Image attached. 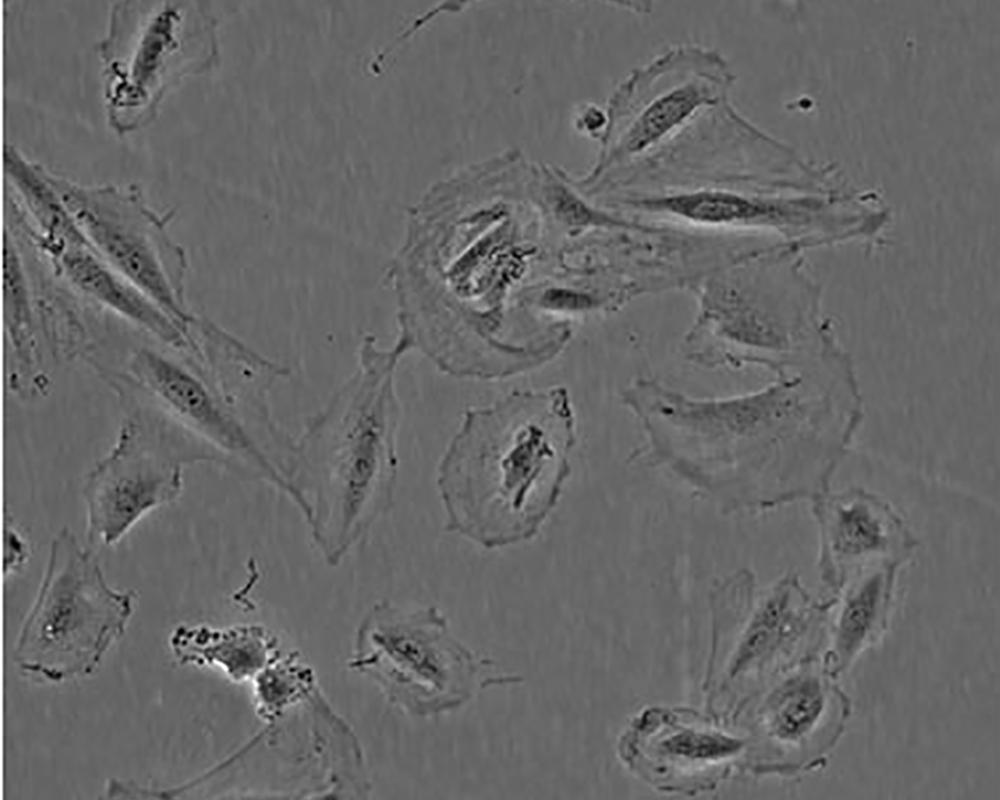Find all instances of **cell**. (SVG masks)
<instances>
[{"label":"cell","mask_w":1000,"mask_h":800,"mask_svg":"<svg viewBox=\"0 0 1000 800\" xmlns=\"http://www.w3.org/2000/svg\"><path fill=\"white\" fill-rule=\"evenodd\" d=\"M70 284L88 298L105 306L179 350H192L195 340L184 325L141 289L119 274L88 246H72L51 257Z\"/></svg>","instance_id":"cell-18"},{"label":"cell","mask_w":1000,"mask_h":800,"mask_svg":"<svg viewBox=\"0 0 1000 800\" xmlns=\"http://www.w3.org/2000/svg\"><path fill=\"white\" fill-rule=\"evenodd\" d=\"M135 599L134 591L109 586L96 557L69 528L59 530L15 645L18 669L55 683L91 674L123 635Z\"/></svg>","instance_id":"cell-8"},{"label":"cell","mask_w":1000,"mask_h":800,"mask_svg":"<svg viewBox=\"0 0 1000 800\" xmlns=\"http://www.w3.org/2000/svg\"><path fill=\"white\" fill-rule=\"evenodd\" d=\"M697 311L684 358L705 368L758 366L784 376L838 343L803 250L777 242L743 251L689 288Z\"/></svg>","instance_id":"cell-5"},{"label":"cell","mask_w":1000,"mask_h":800,"mask_svg":"<svg viewBox=\"0 0 1000 800\" xmlns=\"http://www.w3.org/2000/svg\"><path fill=\"white\" fill-rule=\"evenodd\" d=\"M622 764L654 790L695 796L747 774L749 740L742 728L709 712L649 706L627 723L617 742Z\"/></svg>","instance_id":"cell-13"},{"label":"cell","mask_w":1000,"mask_h":800,"mask_svg":"<svg viewBox=\"0 0 1000 800\" xmlns=\"http://www.w3.org/2000/svg\"><path fill=\"white\" fill-rule=\"evenodd\" d=\"M183 467L165 445L123 419L115 445L84 480L88 541L112 545L151 510L176 500Z\"/></svg>","instance_id":"cell-15"},{"label":"cell","mask_w":1000,"mask_h":800,"mask_svg":"<svg viewBox=\"0 0 1000 800\" xmlns=\"http://www.w3.org/2000/svg\"><path fill=\"white\" fill-rule=\"evenodd\" d=\"M316 689L314 673L298 655L280 654L254 678L257 712L268 723L273 722Z\"/></svg>","instance_id":"cell-21"},{"label":"cell","mask_w":1000,"mask_h":800,"mask_svg":"<svg viewBox=\"0 0 1000 800\" xmlns=\"http://www.w3.org/2000/svg\"><path fill=\"white\" fill-rule=\"evenodd\" d=\"M726 59L695 44L670 47L633 69L613 94L598 174L612 183L663 150L711 108L730 100Z\"/></svg>","instance_id":"cell-10"},{"label":"cell","mask_w":1000,"mask_h":800,"mask_svg":"<svg viewBox=\"0 0 1000 800\" xmlns=\"http://www.w3.org/2000/svg\"><path fill=\"white\" fill-rule=\"evenodd\" d=\"M820 533V579L837 596L862 570L880 561L905 562L916 540L892 505L860 488L826 490L812 500Z\"/></svg>","instance_id":"cell-16"},{"label":"cell","mask_w":1000,"mask_h":800,"mask_svg":"<svg viewBox=\"0 0 1000 800\" xmlns=\"http://www.w3.org/2000/svg\"><path fill=\"white\" fill-rule=\"evenodd\" d=\"M6 551H11V553L5 554V572L7 573L9 570L13 571L18 568L27 555L25 543L14 530L6 531Z\"/></svg>","instance_id":"cell-22"},{"label":"cell","mask_w":1000,"mask_h":800,"mask_svg":"<svg viewBox=\"0 0 1000 800\" xmlns=\"http://www.w3.org/2000/svg\"><path fill=\"white\" fill-rule=\"evenodd\" d=\"M621 402L644 435L629 462L667 470L723 515L760 513L828 490L863 418L843 348L745 394L698 398L638 376Z\"/></svg>","instance_id":"cell-1"},{"label":"cell","mask_w":1000,"mask_h":800,"mask_svg":"<svg viewBox=\"0 0 1000 800\" xmlns=\"http://www.w3.org/2000/svg\"><path fill=\"white\" fill-rule=\"evenodd\" d=\"M50 180L93 251L184 325L195 317L185 303L187 259L138 190L82 187Z\"/></svg>","instance_id":"cell-12"},{"label":"cell","mask_w":1000,"mask_h":800,"mask_svg":"<svg viewBox=\"0 0 1000 800\" xmlns=\"http://www.w3.org/2000/svg\"><path fill=\"white\" fill-rule=\"evenodd\" d=\"M217 21L195 1H119L99 43L110 124L120 133L149 122L182 78L218 63Z\"/></svg>","instance_id":"cell-9"},{"label":"cell","mask_w":1000,"mask_h":800,"mask_svg":"<svg viewBox=\"0 0 1000 800\" xmlns=\"http://www.w3.org/2000/svg\"><path fill=\"white\" fill-rule=\"evenodd\" d=\"M764 184L693 186L615 198L631 218L711 231H767L802 249L830 246L835 214L818 200L789 197Z\"/></svg>","instance_id":"cell-14"},{"label":"cell","mask_w":1000,"mask_h":800,"mask_svg":"<svg viewBox=\"0 0 1000 800\" xmlns=\"http://www.w3.org/2000/svg\"><path fill=\"white\" fill-rule=\"evenodd\" d=\"M902 561L868 567L854 575L836 597L820 655L829 674L839 678L889 627L897 575Z\"/></svg>","instance_id":"cell-17"},{"label":"cell","mask_w":1000,"mask_h":800,"mask_svg":"<svg viewBox=\"0 0 1000 800\" xmlns=\"http://www.w3.org/2000/svg\"><path fill=\"white\" fill-rule=\"evenodd\" d=\"M406 348L366 334L355 369L294 439L290 501L330 566L339 565L390 509L401 408L395 370Z\"/></svg>","instance_id":"cell-4"},{"label":"cell","mask_w":1000,"mask_h":800,"mask_svg":"<svg viewBox=\"0 0 1000 800\" xmlns=\"http://www.w3.org/2000/svg\"><path fill=\"white\" fill-rule=\"evenodd\" d=\"M24 265L13 235L6 229L4 248V315L14 355L28 368L37 362L33 313Z\"/></svg>","instance_id":"cell-20"},{"label":"cell","mask_w":1000,"mask_h":800,"mask_svg":"<svg viewBox=\"0 0 1000 800\" xmlns=\"http://www.w3.org/2000/svg\"><path fill=\"white\" fill-rule=\"evenodd\" d=\"M349 665L390 703L419 717L453 711L491 686L521 682L454 638L437 608L406 610L387 601L362 619Z\"/></svg>","instance_id":"cell-7"},{"label":"cell","mask_w":1000,"mask_h":800,"mask_svg":"<svg viewBox=\"0 0 1000 800\" xmlns=\"http://www.w3.org/2000/svg\"><path fill=\"white\" fill-rule=\"evenodd\" d=\"M197 347L182 355L142 346L110 377L131 420L182 463H207L288 498L294 438L276 422L273 386L290 375L213 321L193 325Z\"/></svg>","instance_id":"cell-2"},{"label":"cell","mask_w":1000,"mask_h":800,"mask_svg":"<svg viewBox=\"0 0 1000 800\" xmlns=\"http://www.w3.org/2000/svg\"><path fill=\"white\" fill-rule=\"evenodd\" d=\"M837 680L815 653L747 704L736 720L749 740L747 774L790 778L825 767L852 715L851 698Z\"/></svg>","instance_id":"cell-11"},{"label":"cell","mask_w":1000,"mask_h":800,"mask_svg":"<svg viewBox=\"0 0 1000 800\" xmlns=\"http://www.w3.org/2000/svg\"><path fill=\"white\" fill-rule=\"evenodd\" d=\"M170 646L180 664L218 666L236 682L254 679L280 655L275 636L258 625H182L173 631Z\"/></svg>","instance_id":"cell-19"},{"label":"cell","mask_w":1000,"mask_h":800,"mask_svg":"<svg viewBox=\"0 0 1000 800\" xmlns=\"http://www.w3.org/2000/svg\"><path fill=\"white\" fill-rule=\"evenodd\" d=\"M576 443L563 387L466 410L437 468L445 531L486 549L533 539L559 502Z\"/></svg>","instance_id":"cell-3"},{"label":"cell","mask_w":1000,"mask_h":800,"mask_svg":"<svg viewBox=\"0 0 1000 800\" xmlns=\"http://www.w3.org/2000/svg\"><path fill=\"white\" fill-rule=\"evenodd\" d=\"M835 600L815 599L793 572L766 588L747 568L717 580L709 591L706 711L735 723L779 674L819 653Z\"/></svg>","instance_id":"cell-6"}]
</instances>
